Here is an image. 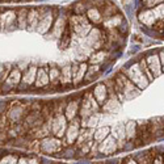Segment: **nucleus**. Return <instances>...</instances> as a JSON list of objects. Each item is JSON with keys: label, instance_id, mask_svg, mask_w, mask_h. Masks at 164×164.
Here are the masks:
<instances>
[{"label": "nucleus", "instance_id": "nucleus-23", "mask_svg": "<svg viewBox=\"0 0 164 164\" xmlns=\"http://www.w3.org/2000/svg\"><path fill=\"white\" fill-rule=\"evenodd\" d=\"M28 13H29V11L25 8L17 11V25L20 28H25L28 25Z\"/></svg>", "mask_w": 164, "mask_h": 164}, {"label": "nucleus", "instance_id": "nucleus-26", "mask_svg": "<svg viewBox=\"0 0 164 164\" xmlns=\"http://www.w3.org/2000/svg\"><path fill=\"white\" fill-rule=\"evenodd\" d=\"M105 58H106V51L98 50V51H96L93 55L89 57V63L91 64H98V63H101V62H104Z\"/></svg>", "mask_w": 164, "mask_h": 164}, {"label": "nucleus", "instance_id": "nucleus-6", "mask_svg": "<svg viewBox=\"0 0 164 164\" xmlns=\"http://www.w3.org/2000/svg\"><path fill=\"white\" fill-rule=\"evenodd\" d=\"M17 24V12L13 9H7L0 13V28L8 29Z\"/></svg>", "mask_w": 164, "mask_h": 164}, {"label": "nucleus", "instance_id": "nucleus-32", "mask_svg": "<svg viewBox=\"0 0 164 164\" xmlns=\"http://www.w3.org/2000/svg\"><path fill=\"white\" fill-rule=\"evenodd\" d=\"M17 164H27V161H25V159H19Z\"/></svg>", "mask_w": 164, "mask_h": 164}, {"label": "nucleus", "instance_id": "nucleus-21", "mask_svg": "<svg viewBox=\"0 0 164 164\" xmlns=\"http://www.w3.org/2000/svg\"><path fill=\"white\" fill-rule=\"evenodd\" d=\"M66 28H67V27H66V24H64V19H63V17L55 19V21H54V28H53L54 36H55L57 38H61Z\"/></svg>", "mask_w": 164, "mask_h": 164}, {"label": "nucleus", "instance_id": "nucleus-27", "mask_svg": "<svg viewBox=\"0 0 164 164\" xmlns=\"http://www.w3.org/2000/svg\"><path fill=\"white\" fill-rule=\"evenodd\" d=\"M113 138L114 139H118V142H121L122 139H125V137H126V134H125V126L124 125H117V126H114L113 127Z\"/></svg>", "mask_w": 164, "mask_h": 164}, {"label": "nucleus", "instance_id": "nucleus-17", "mask_svg": "<svg viewBox=\"0 0 164 164\" xmlns=\"http://www.w3.org/2000/svg\"><path fill=\"white\" fill-rule=\"evenodd\" d=\"M87 19L89 20L91 22H93V24H101V22L104 21L103 16H101L100 9L96 8V7H91V8H88Z\"/></svg>", "mask_w": 164, "mask_h": 164}, {"label": "nucleus", "instance_id": "nucleus-5", "mask_svg": "<svg viewBox=\"0 0 164 164\" xmlns=\"http://www.w3.org/2000/svg\"><path fill=\"white\" fill-rule=\"evenodd\" d=\"M51 131L57 138H61L67 131V118L64 114H55L51 122Z\"/></svg>", "mask_w": 164, "mask_h": 164}, {"label": "nucleus", "instance_id": "nucleus-11", "mask_svg": "<svg viewBox=\"0 0 164 164\" xmlns=\"http://www.w3.org/2000/svg\"><path fill=\"white\" fill-rule=\"evenodd\" d=\"M80 103L82 101L77 100H70L68 103L66 104V108H64V116H66L67 119L72 121L77 117L79 114V109H80Z\"/></svg>", "mask_w": 164, "mask_h": 164}, {"label": "nucleus", "instance_id": "nucleus-1", "mask_svg": "<svg viewBox=\"0 0 164 164\" xmlns=\"http://www.w3.org/2000/svg\"><path fill=\"white\" fill-rule=\"evenodd\" d=\"M68 27H70V29H71L76 36H79V37H87L88 33L92 30V24H91V21L87 17L83 16V15L82 16H79V15H72L68 19Z\"/></svg>", "mask_w": 164, "mask_h": 164}, {"label": "nucleus", "instance_id": "nucleus-31", "mask_svg": "<svg viewBox=\"0 0 164 164\" xmlns=\"http://www.w3.org/2000/svg\"><path fill=\"white\" fill-rule=\"evenodd\" d=\"M160 58H161V63H163V68H164V51L160 53Z\"/></svg>", "mask_w": 164, "mask_h": 164}, {"label": "nucleus", "instance_id": "nucleus-9", "mask_svg": "<svg viewBox=\"0 0 164 164\" xmlns=\"http://www.w3.org/2000/svg\"><path fill=\"white\" fill-rule=\"evenodd\" d=\"M92 95H93V97H95V100L97 101V104L101 106L106 103V100H108L109 91H108V88H106L105 84H97L95 88H93Z\"/></svg>", "mask_w": 164, "mask_h": 164}, {"label": "nucleus", "instance_id": "nucleus-29", "mask_svg": "<svg viewBox=\"0 0 164 164\" xmlns=\"http://www.w3.org/2000/svg\"><path fill=\"white\" fill-rule=\"evenodd\" d=\"M125 131H126L127 138L134 137L135 133H137V126H135L134 122H129V124L126 125V129H125Z\"/></svg>", "mask_w": 164, "mask_h": 164}, {"label": "nucleus", "instance_id": "nucleus-14", "mask_svg": "<svg viewBox=\"0 0 164 164\" xmlns=\"http://www.w3.org/2000/svg\"><path fill=\"white\" fill-rule=\"evenodd\" d=\"M98 150H100V152L105 154V155H109V154L114 152V151L117 150V142H116V139H114L113 137L105 138V139L103 140V143L100 144Z\"/></svg>", "mask_w": 164, "mask_h": 164}, {"label": "nucleus", "instance_id": "nucleus-15", "mask_svg": "<svg viewBox=\"0 0 164 164\" xmlns=\"http://www.w3.org/2000/svg\"><path fill=\"white\" fill-rule=\"evenodd\" d=\"M49 84H50V79H49V71L46 68H38L34 85L37 88H43V87H46V85H49Z\"/></svg>", "mask_w": 164, "mask_h": 164}, {"label": "nucleus", "instance_id": "nucleus-7", "mask_svg": "<svg viewBox=\"0 0 164 164\" xmlns=\"http://www.w3.org/2000/svg\"><path fill=\"white\" fill-rule=\"evenodd\" d=\"M21 79H22V74L19 68H13L8 75L7 77L4 79L3 84H4V89H12V88H16L17 85L21 83Z\"/></svg>", "mask_w": 164, "mask_h": 164}, {"label": "nucleus", "instance_id": "nucleus-10", "mask_svg": "<svg viewBox=\"0 0 164 164\" xmlns=\"http://www.w3.org/2000/svg\"><path fill=\"white\" fill-rule=\"evenodd\" d=\"M88 64L82 62L80 64H74L72 66V79H74V84L79 85L82 80L85 77V72H87Z\"/></svg>", "mask_w": 164, "mask_h": 164}, {"label": "nucleus", "instance_id": "nucleus-2", "mask_svg": "<svg viewBox=\"0 0 164 164\" xmlns=\"http://www.w3.org/2000/svg\"><path fill=\"white\" fill-rule=\"evenodd\" d=\"M40 21H38V25H37V32L41 33V34H45L47 33L49 30L51 29V27L54 25V21H55V15L53 13L51 9H40Z\"/></svg>", "mask_w": 164, "mask_h": 164}, {"label": "nucleus", "instance_id": "nucleus-24", "mask_svg": "<svg viewBox=\"0 0 164 164\" xmlns=\"http://www.w3.org/2000/svg\"><path fill=\"white\" fill-rule=\"evenodd\" d=\"M100 68H101L100 64H91V66H88L87 72H85V77H84V79L87 80V82H91L89 79H93V77H95L96 75L100 74V71H101Z\"/></svg>", "mask_w": 164, "mask_h": 164}, {"label": "nucleus", "instance_id": "nucleus-18", "mask_svg": "<svg viewBox=\"0 0 164 164\" xmlns=\"http://www.w3.org/2000/svg\"><path fill=\"white\" fill-rule=\"evenodd\" d=\"M72 82V66L66 64L61 68V84H70Z\"/></svg>", "mask_w": 164, "mask_h": 164}, {"label": "nucleus", "instance_id": "nucleus-13", "mask_svg": "<svg viewBox=\"0 0 164 164\" xmlns=\"http://www.w3.org/2000/svg\"><path fill=\"white\" fill-rule=\"evenodd\" d=\"M37 71H38V68L36 66L28 67V68L25 70V72L22 74V79H21L22 85H25V87L28 85V87H29V85L34 84L36 77H37Z\"/></svg>", "mask_w": 164, "mask_h": 164}, {"label": "nucleus", "instance_id": "nucleus-28", "mask_svg": "<svg viewBox=\"0 0 164 164\" xmlns=\"http://www.w3.org/2000/svg\"><path fill=\"white\" fill-rule=\"evenodd\" d=\"M19 158L16 155H7L0 159V164H17Z\"/></svg>", "mask_w": 164, "mask_h": 164}, {"label": "nucleus", "instance_id": "nucleus-19", "mask_svg": "<svg viewBox=\"0 0 164 164\" xmlns=\"http://www.w3.org/2000/svg\"><path fill=\"white\" fill-rule=\"evenodd\" d=\"M40 9H29V13H28V25L27 27L29 28H36L37 29V25H38V21H40Z\"/></svg>", "mask_w": 164, "mask_h": 164}, {"label": "nucleus", "instance_id": "nucleus-30", "mask_svg": "<svg viewBox=\"0 0 164 164\" xmlns=\"http://www.w3.org/2000/svg\"><path fill=\"white\" fill-rule=\"evenodd\" d=\"M28 164H38V160L37 159H30V160L28 161Z\"/></svg>", "mask_w": 164, "mask_h": 164}, {"label": "nucleus", "instance_id": "nucleus-4", "mask_svg": "<svg viewBox=\"0 0 164 164\" xmlns=\"http://www.w3.org/2000/svg\"><path fill=\"white\" fill-rule=\"evenodd\" d=\"M27 114L28 113L25 112L24 105L17 103V104L11 106V109H9L8 113H7V118H8V121L11 122L12 125L22 124V121H24V118L27 117Z\"/></svg>", "mask_w": 164, "mask_h": 164}, {"label": "nucleus", "instance_id": "nucleus-20", "mask_svg": "<svg viewBox=\"0 0 164 164\" xmlns=\"http://www.w3.org/2000/svg\"><path fill=\"white\" fill-rule=\"evenodd\" d=\"M49 71V79H50V84L51 85H58L61 84V68H58L57 66H51Z\"/></svg>", "mask_w": 164, "mask_h": 164}, {"label": "nucleus", "instance_id": "nucleus-12", "mask_svg": "<svg viewBox=\"0 0 164 164\" xmlns=\"http://www.w3.org/2000/svg\"><path fill=\"white\" fill-rule=\"evenodd\" d=\"M79 134H80V122L77 121V118H75L70 122V126L67 127V131H66L67 142H68L70 144L74 143L75 139H77Z\"/></svg>", "mask_w": 164, "mask_h": 164}, {"label": "nucleus", "instance_id": "nucleus-16", "mask_svg": "<svg viewBox=\"0 0 164 164\" xmlns=\"http://www.w3.org/2000/svg\"><path fill=\"white\" fill-rule=\"evenodd\" d=\"M100 12H101V16H103L104 20H108L110 17H113L114 15L118 13V9L116 8L114 4H112L110 1H106L103 7L100 8Z\"/></svg>", "mask_w": 164, "mask_h": 164}, {"label": "nucleus", "instance_id": "nucleus-22", "mask_svg": "<svg viewBox=\"0 0 164 164\" xmlns=\"http://www.w3.org/2000/svg\"><path fill=\"white\" fill-rule=\"evenodd\" d=\"M147 63H148V67H150L148 70L152 71L154 76H158V75L160 74V63H159L158 58H156L155 55H150L147 59Z\"/></svg>", "mask_w": 164, "mask_h": 164}, {"label": "nucleus", "instance_id": "nucleus-8", "mask_svg": "<svg viewBox=\"0 0 164 164\" xmlns=\"http://www.w3.org/2000/svg\"><path fill=\"white\" fill-rule=\"evenodd\" d=\"M41 150L46 154H53L57 152V151L61 150V140L58 138H47L46 137L45 139L42 140L41 143Z\"/></svg>", "mask_w": 164, "mask_h": 164}, {"label": "nucleus", "instance_id": "nucleus-33", "mask_svg": "<svg viewBox=\"0 0 164 164\" xmlns=\"http://www.w3.org/2000/svg\"><path fill=\"white\" fill-rule=\"evenodd\" d=\"M0 1H3V0H0Z\"/></svg>", "mask_w": 164, "mask_h": 164}, {"label": "nucleus", "instance_id": "nucleus-3", "mask_svg": "<svg viewBox=\"0 0 164 164\" xmlns=\"http://www.w3.org/2000/svg\"><path fill=\"white\" fill-rule=\"evenodd\" d=\"M126 75H127V79H129L133 84H137L139 88L147 87L148 82H150V80H147V77L144 76L143 70L140 68V66L138 63L133 64V66L126 71Z\"/></svg>", "mask_w": 164, "mask_h": 164}, {"label": "nucleus", "instance_id": "nucleus-25", "mask_svg": "<svg viewBox=\"0 0 164 164\" xmlns=\"http://www.w3.org/2000/svg\"><path fill=\"white\" fill-rule=\"evenodd\" d=\"M109 131H110V127L103 126V127H100V129L96 130L95 134H93V138H95V140H97V142H100V140H104L105 138L109 137Z\"/></svg>", "mask_w": 164, "mask_h": 164}]
</instances>
